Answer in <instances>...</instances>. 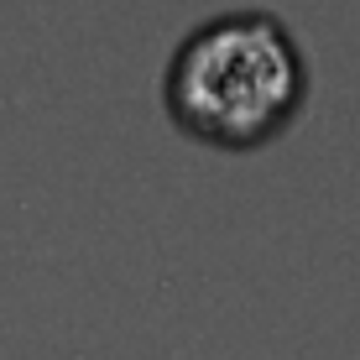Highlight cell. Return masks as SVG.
<instances>
[{"mask_svg": "<svg viewBox=\"0 0 360 360\" xmlns=\"http://www.w3.org/2000/svg\"><path fill=\"white\" fill-rule=\"evenodd\" d=\"M308 68L288 21L225 11L178 42L167 63V115L209 146H262L303 110Z\"/></svg>", "mask_w": 360, "mask_h": 360, "instance_id": "obj_1", "label": "cell"}]
</instances>
